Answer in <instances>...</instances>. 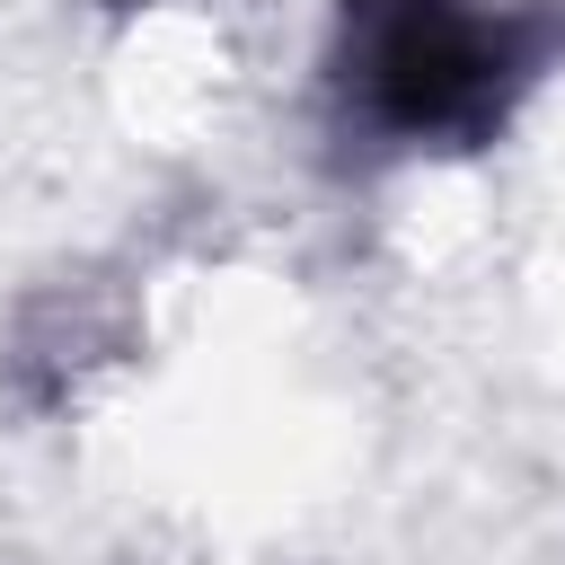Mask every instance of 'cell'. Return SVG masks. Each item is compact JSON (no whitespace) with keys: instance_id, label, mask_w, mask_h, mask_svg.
<instances>
[{"instance_id":"2","label":"cell","mask_w":565,"mask_h":565,"mask_svg":"<svg viewBox=\"0 0 565 565\" xmlns=\"http://www.w3.org/2000/svg\"><path fill=\"white\" fill-rule=\"evenodd\" d=\"M115 9H132V0H115Z\"/></svg>"},{"instance_id":"1","label":"cell","mask_w":565,"mask_h":565,"mask_svg":"<svg viewBox=\"0 0 565 565\" xmlns=\"http://www.w3.org/2000/svg\"><path fill=\"white\" fill-rule=\"evenodd\" d=\"M335 106L388 150H477L539 79V35L486 0H335Z\"/></svg>"}]
</instances>
